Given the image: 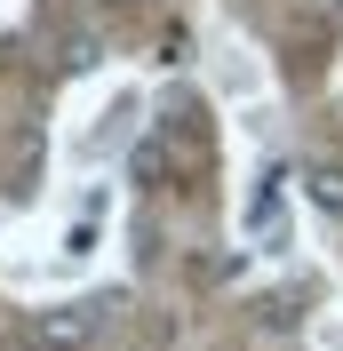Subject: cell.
I'll use <instances>...</instances> for the list:
<instances>
[{"label": "cell", "mask_w": 343, "mask_h": 351, "mask_svg": "<svg viewBox=\"0 0 343 351\" xmlns=\"http://www.w3.org/2000/svg\"><path fill=\"white\" fill-rule=\"evenodd\" d=\"M96 311L104 304H64V311H40V351H80L96 335Z\"/></svg>", "instance_id": "cell-1"}, {"label": "cell", "mask_w": 343, "mask_h": 351, "mask_svg": "<svg viewBox=\"0 0 343 351\" xmlns=\"http://www.w3.org/2000/svg\"><path fill=\"white\" fill-rule=\"evenodd\" d=\"M303 192H311V208L343 216V168H335V160H311V168H303Z\"/></svg>", "instance_id": "cell-2"}, {"label": "cell", "mask_w": 343, "mask_h": 351, "mask_svg": "<svg viewBox=\"0 0 343 351\" xmlns=\"http://www.w3.org/2000/svg\"><path fill=\"white\" fill-rule=\"evenodd\" d=\"M136 184H160V176H168V144H136Z\"/></svg>", "instance_id": "cell-3"}]
</instances>
